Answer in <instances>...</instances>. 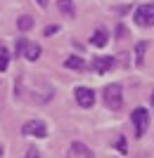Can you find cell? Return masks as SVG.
<instances>
[{
	"label": "cell",
	"mask_w": 154,
	"mask_h": 158,
	"mask_svg": "<svg viewBox=\"0 0 154 158\" xmlns=\"http://www.w3.org/2000/svg\"><path fill=\"white\" fill-rule=\"evenodd\" d=\"M116 149H119L121 153H126V137H119V139H116Z\"/></svg>",
	"instance_id": "17"
},
{
	"label": "cell",
	"mask_w": 154,
	"mask_h": 158,
	"mask_svg": "<svg viewBox=\"0 0 154 158\" xmlns=\"http://www.w3.org/2000/svg\"><path fill=\"white\" fill-rule=\"evenodd\" d=\"M69 153H71V158H76V156H81V158H93V151H90L83 142H74L71 149H69Z\"/></svg>",
	"instance_id": "7"
},
{
	"label": "cell",
	"mask_w": 154,
	"mask_h": 158,
	"mask_svg": "<svg viewBox=\"0 0 154 158\" xmlns=\"http://www.w3.org/2000/svg\"><path fill=\"white\" fill-rule=\"evenodd\" d=\"M147 43H145V40H140V43H138V45H135V66H142L145 64V52H147Z\"/></svg>",
	"instance_id": "11"
},
{
	"label": "cell",
	"mask_w": 154,
	"mask_h": 158,
	"mask_svg": "<svg viewBox=\"0 0 154 158\" xmlns=\"http://www.w3.org/2000/svg\"><path fill=\"white\" fill-rule=\"evenodd\" d=\"M152 106H154V92H152Z\"/></svg>",
	"instance_id": "20"
},
{
	"label": "cell",
	"mask_w": 154,
	"mask_h": 158,
	"mask_svg": "<svg viewBox=\"0 0 154 158\" xmlns=\"http://www.w3.org/2000/svg\"><path fill=\"white\" fill-rule=\"evenodd\" d=\"M0 156H2V144H0Z\"/></svg>",
	"instance_id": "21"
},
{
	"label": "cell",
	"mask_w": 154,
	"mask_h": 158,
	"mask_svg": "<svg viewBox=\"0 0 154 158\" xmlns=\"http://www.w3.org/2000/svg\"><path fill=\"white\" fill-rule=\"evenodd\" d=\"M26 43H29V40H24V38L17 40V57H19V54H24V47H26Z\"/></svg>",
	"instance_id": "16"
},
{
	"label": "cell",
	"mask_w": 154,
	"mask_h": 158,
	"mask_svg": "<svg viewBox=\"0 0 154 158\" xmlns=\"http://www.w3.org/2000/svg\"><path fill=\"white\" fill-rule=\"evenodd\" d=\"M21 132H24L26 137H45V135H47V127H45L43 120H29V123H24Z\"/></svg>",
	"instance_id": "4"
},
{
	"label": "cell",
	"mask_w": 154,
	"mask_h": 158,
	"mask_svg": "<svg viewBox=\"0 0 154 158\" xmlns=\"http://www.w3.org/2000/svg\"><path fill=\"white\" fill-rule=\"evenodd\" d=\"M17 28H19V31H31V28H33V19H31V17H29V14H24V17H19V19H17Z\"/></svg>",
	"instance_id": "13"
},
{
	"label": "cell",
	"mask_w": 154,
	"mask_h": 158,
	"mask_svg": "<svg viewBox=\"0 0 154 158\" xmlns=\"http://www.w3.org/2000/svg\"><path fill=\"white\" fill-rule=\"evenodd\" d=\"M104 104L112 111H119L121 106H123V90H121L119 83H112V85L104 87Z\"/></svg>",
	"instance_id": "1"
},
{
	"label": "cell",
	"mask_w": 154,
	"mask_h": 158,
	"mask_svg": "<svg viewBox=\"0 0 154 158\" xmlns=\"http://www.w3.org/2000/svg\"><path fill=\"white\" fill-rule=\"evenodd\" d=\"M90 66H93L97 73H107V71H112V69L116 66V59L114 57H93Z\"/></svg>",
	"instance_id": "6"
},
{
	"label": "cell",
	"mask_w": 154,
	"mask_h": 158,
	"mask_svg": "<svg viewBox=\"0 0 154 158\" xmlns=\"http://www.w3.org/2000/svg\"><path fill=\"white\" fill-rule=\"evenodd\" d=\"M64 66H67V69H71V71H83V69H86V64H83V59H81V57H69V59L64 61Z\"/></svg>",
	"instance_id": "12"
},
{
	"label": "cell",
	"mask_w": 154,
	"mask_h": 158,
	"mask_svg": "<svg viewBox=\"0 0 154 158\" xmlns=\"http://www.w3.org/2000/svg\"><path fill=\"white\" fill-rule=\"evenodd\" d=\"M57 31H59V26H57V24H50V26H45L43 33H45V35H52V33H57Z\"/></svg>",
	"instance_id": "18"
},
{
	"label": "cell",
	"mask_w": 154,
	"mask_h": 158,
	"mask_svg": "<svg viewBox=\"0 0 154 158\" xmlns=\"http://www.w3.org/2000/svg\"><path fill=\"white\" fill-rule=\"evenodd\" d=\"M74 97H76V102H78L83 109H88V106L95 104V92L90 90V87H76V90H74Z\"/></svg>",
	"instance_id": "5"
},
{
	"label": "cell",
	"mask_w": 154,
	"mask_h": 158,
	"mask_svg": "<svg viewBox=\"0 0 154 158\" xmlns=\"http://www.w3.org/2000/svg\"><path fill=\"white\" fill-rule=\"evenodd\" d=\"M24 158H40V153L36 151V146H29V149H26V156H24Z\"/></svg>",
	"instance_id": "15"
},
{
	"label": "cell",
	"mask_w": 154,
	"mask_h": 158,
	"mask_svg": "<svg viewBox=\"0 0 154 158\" xmlns=\"http://www.w3.org/2000/svg\"><path fill=\"white\" fill-rule=\"evenodd\" d=\"M107 40H109V31L107 28H97V31L93 33V38H90V43H93V47H104L107 45Z\"/></svg>",
	"instance_id": "8"
},
{
	"label": "cell",
	"mask_w": 154,
	"mask_h": 158,
	"mask_svg": "<svg viewBox=\"0 0 154 158\" xmlns=\"http://www.w3.org/2000/svg\"><path fill=\"white\" fill-rule=\"evenodd\" d=\"M57 10H59L64 17H74V14H76L74 0H57Z\"/></svg>",
	"instance_id": "10"
},
{
	"label": "cell",
	"mask_w": 154,
	"mask_h": 158,
	"mask_svg": "<svg viewBox=\"0 0 154 158\" xmlns=\"http://www.w3.org/2000/svg\"><path fill=\"white\" fill-rule=\"evenodd\" d=\"M7 66H10V52H7V47L0 43V71H7Z\"/></svg>",
	"instance_id": "14"
},
{
	"label": "cell",
	"mask_w": 154,
	"mask_h": 158,
	"mask_svg": "<svg viewBox=\"0 0 154 158\" xmlns=\"http://www.w3.org/2000/svg\"><path fill=\"white\" fill-rule=\"evenodd\" d=\"M133 21L138 26H142V28L154 26V2H145V5L138 7L133 12Z\"/></svg>",
	"instance_id": "2"
},
{
	"label": "cell",
	"mask_w": 154,
	"mask_h": 158,
	"mask_svg": "<svg viewBox=\"0 0 154 158\" xmlns=\"http://www.w3.org/2000/svg\"><path fill=\"white\" fill-rule=\"evenodd\" d=\"M40 45H36V43H26V47H24V57H26L29 61H36L40 57Z\"/></svg>",
	"instance_id": "9"
},
{
	"label": "cell",
	"mask_w": 154,
	"mask_h": 158,
	"mask_svg": "<svg viewBox=\"0 0 154 158\" xmlns=\"http://www.w3.org/2000/svg\"><path fill=\"white\" fill-rule=\"evenodd\" d=\"M36 2H38V5L43 7V10H45V7H47V0H36Z\"/></svg>",
	"instance_id": "19"
},
{
	"label": "cell",
	"mask_w": 154,
	"mask_h": 158,
	"mask_svg": "<svg viewBox=\"0 0 154 158\" xmlns=\"http://www.w3.org/2000/svg\"><path fill=\"white\" fill-rule=\"evenodd\" d=\"M130 123H133V127H135V137H142L149 127V111L147 109H135V111L130 113Z\"/></svg>",
	"instance_id": "3"
}]
</instances>
